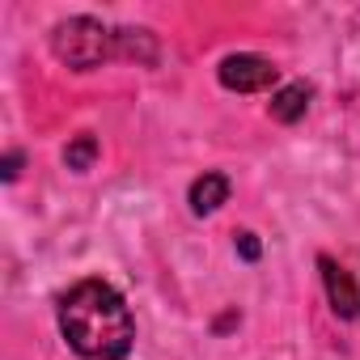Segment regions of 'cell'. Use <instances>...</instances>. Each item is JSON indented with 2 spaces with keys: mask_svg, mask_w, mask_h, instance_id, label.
Masks as SVG:
<instances>
[{
  "mask_svg": "<svg viewBox=\"0 0 360 360\" xmlns=\"http://www.w3.org/2000/svg\"><path fill=\"white\" fill-rule=\"evenodd\" d=\"M238 250H242L246 259H259V242H255V233H242V238H238Z\"/></svg>",
  "mask_w": 360,
  "mask_h": 360,
  "instance_id": "8",
  "label": "cell"
},
{
  "mask_svg": "<svg viewBox=\"0 0 360 360\" xmlns=\"http://www.w3.org/2000/svg\"><path fill=\"white\" fill-rule=\"evenodd\" d=\"M318 267H322V280H326V297H330V309L339 314V318H356V309H360V288H356V280L335 263V259H318Z\"/></svg>",
  "mask_w": 360,
  "mask_h": 360,
  "instance_id": "4",
  "label": "cell"
},
{
  "mask_svg": "<svg viewBox=\"0 0 360 360\" xmlns=\"http://www.w3.org/2000/svg\"><path fill=\"white\" fill-rule=\"evenodd\" d=\"M51 51L60 64L89 72V68L106 64L110 56H119V30H106L94 18H68L51 30Z\"/></svg>",
  "mask_w": 360,
  "mask_h": 360,
  "instance_id": "2",
  "label": "cell"
},
{
  "mask_svg": "<svg viewBox=\"0 0 360 360\" xmlns=\"http://www.w3.org/2000/svg\"><path fill=\"white\" fill-rule=\"evenodd\" d=\"M60 330L68 347L89 360H123L136 339L123 297L102 280H81L60 297Z\"/></svg>",
  "mask_w": 360,
  "mask_h": 360,
  "instance_id": "1",
  "label": "cell"
},
{
  "mask_svg": "<svg viewBox=\"0 0 360 360\" xmlns=\"http://www.w3.org/2000/svg\"><path fill=\"white\" fill-rule=\"evenodd\" d=\"M267 110H271V119H276V123H297V119L309 110V85H301V81H297V85L276 89Z\"/></svg>",
  "mask_w": 360,
  "mask_h": 360,
  "instance_id": "6",
  "label": "cell"
},
{
  "mask_svg": "<svg viewBox=\"0 0 360 360\" xmlns=\"http://www.w3.org/2000/svg\"><path fill=\"white\" fill-rule=\"evenodd\" d=\"M64 161H68V169H89V165L98 161V140H94V136H77V140L64 148Z\"/></svg>",
  "mask_w": 360,
  "mask_h": 360,
  "instance_id": "7",
  "label": "cell"
},
{
  "mask_svg": "<svg viewBox=\"0 0 360 360\" xmlns=\"http://www.w3.org/2000/svg\"><path fill=\"white\" fill-rule=\"evenodd\" d=\"M18 165H22V153H9L5 157V178H18Z\"/></svg>",
  "mask_w": 360,
  "mask_h": 360,
  "instance_id": "9",
  "label": "cell"
},
{
  "mask_svg": "<svg viewBox=\"0 0 360 360\" xmlns=\"http://www.w3.org/2000/svg\"><path fill=\"white\" fill-rule=\"evenodd\" d=\"M221 85L238 89V94H259L267 85H276V64L263 56H225L221 60Z\"/></svg>",
  "mask_w": 360,
  "mask_h": 360,
  "instance_id": "3",
  "label": "cell"
},
{
  "mask_svg": "<svg viewBox=\"0 0 360 360\" xmlns=\"http://www.w3.org/2000/svg\"><path fill=\"white\" fill-rule=\"evenodd\" d=\"M225 200H229V178L225 174H204V178H195V183H191V212L208 217Z\"/></svg>",
  "mask_w": 360,
  "mask_h": 360,
  "instance_id": "5",
  "label": "cell"
}]
</instances>
